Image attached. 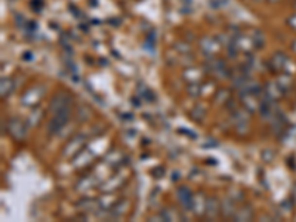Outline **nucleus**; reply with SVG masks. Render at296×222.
<instances>
[{
  "label": "nucleus",
  "instance_id": "1",
  "mask_svg": "<svg viewBox=\"0 0 296 222\" xmlns=\"http://www.w3.org/2000/svg\"><path fill=\"white\" fill-rule=\"evenodd\" d=\"M70 117H71V105H70V107H65V108H62L61 111L55 113L53 117H52V120H51L49 124H48V132H49V135H56V134H59V132L65 128V124L69 123Z\"/></svg>",
  "mask_w": 296,
  "mask_h": 222
},
{
  "label": "nucleus",
  "instance_id": "2",
  "mask_svg": "<svg viewBox=\"0 0 296 222\" xmlns=\"http://www.w3.org/2000/svg\"><path fill=\"white\" fill-rule=\"evenodd\" d=\"M70 105H71V97H70V95L67 92H58L53 97V100L51 101L49 111L53 116L55 113L61 111L65 107H70Z\"/></svg>",
  "mask_w": 296,
  "mask_h": 222
},
{
  "label": "nucleus",
  "instance_id": "3",
  "mask_svg": "<svg viewBox=\"0 0 296 222\" xmlns=\"http://www.w3.org/2000/svg\"><path fill=\"white\" fill-rule=\"evenodd\" d=\"M45 95V87L43 86H36L30 90H27L22 97V104L25 107H35L39 104L40 98Z\"/></svg>",
  "mask_w": 296,
  "mask_h": 222
},
{
  "label": "nucleus",
  "instance_id": "4",
  "mask_svg": "<svg viewBox=\"0 0 296 222\" xmlns=\"http://www.w3.org/2000/svg\"><path fill=\"white\" fill-rule=\"evenodd\" d=\"M208 70L210 73H213L215 76H219V77H228V74H229L225 61L219 59V58H215V56L209 58V61H208Z\"/></svg>",
  "mask_w": 296,
  "mask_h": 222
},
{
  "label": "nucleus",
  "instance_id": "5",
  "mask_svg": "<svg viewBox=\"0 0 296 222\" xmlns=\"http://www.w3.org/2000/svg\"><path fill=\"white\" fill-rule=\"evenodd\" d=\"M8 131L15 139L22 141L25 138V135H27V126L18 119H11L8 121Z\"/></svg>",
  "mask_w": 296,
  "mask_h": 222
},
{
  "label": "nucleus",
  "instance_id": "6",
  "mask_svg": "<svg viewBox=\"0 0 296 222\" xmlns=\"http://www.w3.org/2000/svg\"><path fill=\"white\" fill-rule=\"evenodd\" d=\"M176 197L184 207V210H192V202H194V194L188 187H179L176 191Z\"/></svg>",
  "mask_w": 296,
  "mask_h": 222
},
{
  "label": "nucleus",
  "instance_id": "7",
  "mask_svg": "<svg viewBox=\"0 0 296 222\" xmlns=\"http://www.w3.org/2000/svg\"><path fill=\"white\" fill-rule=\"evenodd\" d=\"M200 46H202L203 52H205L206 55H209V56H213V55L219 51V48H221V45H219L215 39H212V37H205V39L202 40Z\"/></svg>",
  "mask_w": 296,
  "mask_h": 222
},
{
  "label": "nucleus",
  "instance_id": "8",
  "mask_svg": "<svg viewBox=\"0 0 296 222\" xmlns=\"http://www.w3.org/2000/svg\"><path fill=\"white\" fill-rule=\"evenodd\" d=\"M265 95H267V97L270 98V100H273V101H276V100H279L280 97H281V95L284 93L283 92V89L279 86V83L277 82H270L267 86H265Z\"/></svg>",
  "mask_w": 296,
  "mask_h": 222
},
{
  "label": "nucleus",
  "instance_id": "9",
  "mask_svg": "<svg viewBox=\"0 0 296 222\" xmlns=\"http://www.w3.org/2000/svg\"><path fill=\"white\" fill-rule=\"evenodd\" d=\"M219 210H221L219 202H218L215 197H209V199L206 200V207H205V213L208 215V218H210V219L216 218V215L219 213Z\"/></svg>",
  "mask_w": 296,
  "mask_h": 222
},
{
  "label": "nucleus",
  "instance_id": "10",
  "mask_svg": "<svg viewBox=\"0 0 296 222\" xmlns=\"http://www.w3.org/2000/svg\"><path fill=\"white\" fill-rule=\"evenodd\" d=\"M287 64V56L281 52H277L273 55L271 61H270V66L273 67V70L279 71V70H283Z\"/></svg>",
  "mask_w": 296,
  "mask_h": 222
},
{
  "label": "nucleus",
  "instance_id": "11",
  "mask_svg": "<svg viewBox=\"0 0 296 222\" xmlns=\"http://www.w3.org/2000/svg\"><path fill=\"white\" fill-rule=\"evenodd\" d=\"M256 95L255 93H242V101L243 105L247 111H255L256 108H259L261 102H256Z\"/></svg>",
  "mask_w": 296,
  "mask_h": 222
},
{
  "label": "nucleus",
  "instance_id": "12",
  "mask_svg": "<svg viewBox=\"0 0 296 222\" xmlns=\"http://www.w3.org/2000/svg\"><path fill=\"white\" fill-rule=\"evenodd\" d=\"M82 144H83V138H82V137H76L74 139H71V141L69 142L67 147L64 148V155H67V157L74 155V154L79 151V148L82 147Z\"/></svg>",
  "mask_w": 296,
  "mask_h": 222
},
{
  "label": "nucleus",
  "instance_id": "13",
  "mask_svg": "<svg viewBox=\"0 0 296 222\" xmlns=\"http://www.w3.org/2000/svg\"><path fill=\"white\" fill-rule=\"evenodd\" d=\"M253 216V212L249 206H244V207H240L236 210L234 213V219L239 221V222H246V221H250Z\"/></svg>",
  "mask_w": 296,
  "mask_h": 222
},
{
  "label": "nucleus",
  "instance_id": "14",
  "mask_svg": "<svg viewBox=\"0 0 296 222\" xmlns=\"http://www.w3.org/2000/svg\"><path fill=\"white\" fill-rule=\"evenodd\" d=\"M221 212L225 218H231L234 216L236 210H234V202L229 200V199H225L222 203H221Z\"/></svg>",
  "mask_w": 296,
  "mask_h": 222
},
{
  "label": "nucleus",
  "instance_id": "15",
  "mask_svg": "<svg viewBox=\"0 0 296 222\" xmlns=\"http://www.w3.org/2000/svg\"><path fill=\"white\" fill-rule=\"evenodd\" d=\"M206 207V200L203 199V196L202 194H197V196H194V202H192V210L197 213V215H202Z\"/></svg>",
  "mask_w": 296,
  "mask_h": 222
},
{
  "label": "nucleus",
  "instance_id": "16",
  "mask_svg": "<svg viewBox=\"0 0 296 222\" xmlns=\"http://www.w3.org/2000/svg\"><path fill=\"white\" fill-rule=\"evenodd\" d=\"M184 77H185V80H188V82H199L200 79H202V70H199V68H187L185 71H184Z\"/></svg>",
  "mask_w": 296,
  "mask_h": 222
},
{
  "label": "nucleus",
  "instance_id": "17",
  "mask_svg": "<svg viewBox=\"0 0 296 222\" xmlns=\"http://www.w3.org/2000/svg\"><path fill=\"white\" fill-rule=\"evenodd\" d=\"M0 90H2V98H6L8 95L14 90V82H12V79L3 77L2 82H0Z\"/></svg>",
  "mask_w": 296,
  "mask_h": 222
},
{
  "label": "nucleus",
  "instance_id": "18",
  "mask_svg": "<svg viewBox=\"0 0 296 222\" xmlns=\"http://www.w3.org/2000/svg\"><path fill=\"white\" fill-rule=\"evenodd\" d=\"M277 83H279V86L283 89V92L286 93V92L292 87V85H293V79H292L290 74H281V76H279Z\"/></svg>",
  "mask_w": 296,
  "mask_h": 222
},
{
  "label": "nucleus",
  "instance_id": "19",
  "mask_svg": "<svg viewBox=\"0 0 296 222\" xmlns=\"http://www.w3.org/2000/svg\"><path fill=\"white\" fill-rule=\"evenodd\" d=\"M42 110L40 108H35L31 111V114H30V117H28V121H27V126L28 128H35V126L39 123V120L42 119Z\"/></svg>",
  "mask_w": 296,
  "mask_h": 222
},
{
  "label": "nucleus",
  "instance_id": "20",
  "mask_svg": "<svg viewBox=\"0 0 296 222\" xmlns=\"http://www.w3.org/2000/svg\"><path fill=\"white\" fill-rule=\"evenodd\" d=\"M188 93L191 95V97H197V95H200V86L199 85H191L190 87H188Z\"/></svg>",
  "mask_w": 296,
  "mask_h": 222
},
{
  "label": "nucleus",
  "instance_id": "21",
  "mask_svg": "<svg viewBox=\"0 0 296 222\" xmlns=\"http://www.w3.org/2000/svg\"><path fill=\"white\" fill-rule=\"evenodd\" d=\"M203 116H205V110H203V108H200V111H197V110L192 111V117H194L195 120H202Z\"/></svg>",
  "mask_w": 296,
  "mask_h": 222
},
{
  "label": "nucleus",
  "instance_id": "22",
  "mask_svg": "<svg viewBox=\"0 0 296 222\" xmlns=\"http://www.w3.org/2000/svg\"><path fill=\"white\" fill-rule=\"evenodd\" d=\"M287 24H289V25H290L293 30H296V14H295V15H292V17L289 18Z\"/></svg>",
  "mask_w": 296,
  "mask_h": 222
},
{
  "label": "nucleus",
  "instance_id": "23",
  "mask_svg": "<svg viewBox=\"0 0 296 222\" xmlns=\"http://www.w3.org/2000/svg\"><path fill=\"white\" fill-rule=\"evenodd\" d=\"M292 48H293V51H295V52H296V40H295V42H293V43H292Z\"/></svg>",
  "mask_w": 296,
  "mask_h": 222
},
{
  "label": "nucleus",
  "instance_id": "24",
  "mask_svg": "<svg viewBox=\"0 0 296 222\" xmlns=\"http://www.w3.org/2000/svg\"><path fill=\"white\" fill-rule=\"evenodd\" d=\"M270 2H273V3H276V2H280V0H270Z\"/></svg>",
  "mask_w": 296,
  "mask_h": 222
},
{
  "label": "nucleus",
  "instance_id": "25",
  "mask_svg": "<svg viewBox=\"0 0 296 222\" xmlns=\"http://www.w3.org/2000/svg\"><path fill=\"white\" fill-rule=\"evenodd\" d=\"M253 2H264V0H253Z\"/></svg>",
  "mask_w": 296,
  "mask_h": 222
},
{
  "label": "nucleus",
  "instance_id": "26",
  "mask_svg": "<svg viewBox=\"0 0 296 222\" xmlns=\"http://www.w3.org/2000/svg\"><path fill=\"white\" fill-rule=\"evenodd\" d=\"M295 9H296V2H295Z\"/></svg>",
  "mask_w": 296,
  "mask_h": 222
}]
</instances>
